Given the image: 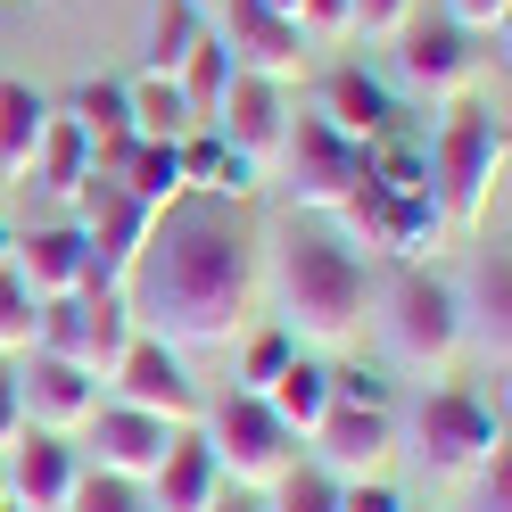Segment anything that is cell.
Returning <instances> with one entry per match:
<instances>
[{
	"mask_svg": "<svg viewBox=\"0 0 512 512\" xmlns=\"http://www.w3.org/2000/svg\"><path fill=\"white\" fill-rule=\"evenodd\" d=\"M124 306H133L141 339H166L174 356L190 347H232L256 306V240L240 207L223 199H174L149 223V240L124 273Z\"/></svg>",
	"mask_w": 512,
	"mask_h": 512,
	"instance_id": "obj_1",
	"label": "cell"
},
{
	"mask_svg": "<svg viewBox=\"0 0 512 512\" xmlns=\"http://www.w3.org/2000/svg\"><path fill=\"white\" fill-rule=\"evenodd\" d=\"M273 290H281V331H290L298 347H347L364 331V314H372L364 256L347 240H331V232H290L281 240Z\"/></svg>",
	"mask_w": 512,
	"mask_h": 512,
	"instance_id": "obj_2",
	"label": "cell"
},
{
	"mask_svg": "<svg viewBox=\"0 0 512 512\" xmlns=\"http://www.w3.org/2000/svg\"><path fill=\"white\" fill-rule=\"evenodd\" d=\"M496 182H504V116L479 100H455L430 141V199L446 207L455 232H479L496 207Z\"/></svg>",
	"mask_w": 512,
	"mask_h": 512,
	"instance_id": "obj_3",
	"label": "cell"
},
{
	"mask_svg": "<svg viewBox=\"0 0 512 512\" xmlns=\"http://www.w3.org/2000/svg\"><path fill=\"white\" fill-rule=\"evenodd\" d=\"M199 438H207V455L223 471V488H240V496H273L281 479L306 463V446L273 422L265 397H248V389H223L215 405H199Z\"/></svg>",
	"mask_w": 512,
	"mask_h": 512,
	"instance_id": "obj_4",
	"label": "cell"
},
{
	"mask_svg": "<svg viewBox=\"0 0 512 512\" xmlns=\"http://www.w3.org/2000/svg\"><path fill=\"white\" fill-rule=\"evenodd\" d=\"M380 331H389V356L405 372H446L463 356V298L455 281H438L430 265H405V281L389 290V306H380Z\"/></svg>",
	"mask_w": 512,
	"mask_h": 512,
	"instance_id": "obj_5",
	"label": "cell"
},
{
	"mask_svg": "<svg viewBox=\"0 0 512 512\" xmlns=\"http://www.w3.org/2000/svg\"><path fill=\"white\" fill-rule=\"evenodd\" d=\"M133 347V306H124V290H83L75 298H50L42 306V339H34V356H58V364H75V372H91L108 389V372H116V356Z\"/></svg>",
	"mask_w": 512,
	"mask_h": 512,
	"instance_id": "obj_6",
	"label": "cell"
},
{
	"mask_svg": "<svg viewBox=\"0 0 512 512\" xmlns=\"http://www.w3.org/2000/svg\"><path fill=\"white\" fill-rule=\"evenodd\" d=\"M405 438H413V455H422V471H438V479H479L488 455L504 446V413H488L471 389H430L422 405H413Z\"/></svg>",
	"mask_w": 512,
	"mask_h": 512,
	"instance_id": "obj_7",
	"label": "cell"
},
{
	"mask_svg": "<svg viewBox=\"0 0 512 512\" xmlns=\"http://www.w3.org/2000/svg\"><path fill=\"white\" fill-rule=\"evenodd\" d=\"M273 174L290 182V199H298V207H314V215H339V199L364 182V149H356V141H339V133H331V124L314 116V108H298Z\"/></svg>",
	"mask_w": 512,
	"mask_h": 512,
	"instance_id": "obj_8",
	"label": "cell"
},
{
	"mask_svg": "<svg viewBox=\"0 0 512 512\" xmlns=\"http://www.w3.org/2000/svg\"><path fill=\"white\" fill-rule=\"evenodd\" d=\"M397 413H380V405H339L331 397V413L314 422V438H306V463L314 471H331L339 488L347 479H389V463H397Z\"/></svg>",
	"mask_w": 512,
	"mask_h": 512,
	"instance_id": "obj_9",
	"label": "cell"
},
{
	"mask_svg": "<svg viewBox=\"0 0 512 512\" xmlns=\"http://www.w3.org/2000/svg\"><path fill=\"white\" fill-rule=\"evenodd\" d=\"M108 389H116V405L157 413V422H174V430L199 422V380L182 372V356H174L166 339H141V331H133V347H124L116 372H108Z\"/></svg>",
	"mask_w": 512,
	"mask_h": 512,
	"instance_id": "obj_10",
	"label": "cell"
},
{
	"mask_svg": "<svg viewBox=\"0 0 512 512\" xmlns=\"http://www.w3.org/2000/svg\"><path fill=\"white\" fill-rule=\"evenodd\" d=\"M290 116H298V100L281 83L232 75V91H223V108H215V133H223L232 157H248L256 174H273L281 166V141H290Z\"/></svg>",
	"mask_w": 512,
	"mask_h": 512,
	"instance_id": "obj_11",
	"label": "cell"
},
{
	"mask_svg": "<svg viewBox=\"0 0 512 512\" xmlns=\"http://www.w3.org/2000/svg\"><path fill=\"white\" fill-rule=\"evenodd\" d=\"M397 75L422 91V100L455 108V100L479 91V50H471L463 25H405L397 34Z\"/></svg>",
	"mask_w": 512,
	"mask_h": 512,
	"instance_id": "obj_12",
	"label": "cell"
},
{
	"mask_svg": "<svg viewBox=\"0 0 512 512\" xmlns=\"http://www.w3.org/2000/svg\"><path fill=\"white\" fill-rule=\"evenodd\" d=\"M174 438H182L174 422H157V413H133V405H100V413H91V430H83L91 471L133 479V488H149V479H157V463H166V446H174Z\"/></svg>",
	"mask_w": 512,
	"mask_h": 512,
	"instance_id": "obj_13",
	"label": "cell"
},
{
	"mask_svg": "<svg viewBox=\"0 0 512 512\" xmlns=\"http://www.w3.org/2000/svg\"><path fill=\"white\" fill-rule=\"evenodd\" d=\"M215 9H232V25H223V50H232V75H256V83H281L290 91L306 75V42L290 17H265L256 0H215Z\"/></svg>",
	"mask_w": 512,
	"mask_h": 512,
	"instance_id": "obj_14",
	"label": "cell"
},
{
	"mask_svg": "<svg viewBox=\"0 0 512 512\" xmlns=\"http://www.w3.org/2000/svg\"><path fill=\"white\" fill-rule=\"evenodd\" d=\"M17 389H25V430H42V438H83L91 413H100V380L58 356H25Z\"/></svg>",
	"mask_w": 512,
	"mask_h": 512,
	"instance_id": "obj_15",
	"label": "cell"
},
{
	"mask_svg": "<svg viewBox=\"0 0 512 512\" xmlns=\"http://www.w3.org/2000/svg\"><path fill=\"white\" fill-rule=\"evenodd\" d=\"M75 438H42V430H25L9 446V471H0V496H9V512H67L75 496Z\"/></svg>",
	"mask_w": 512,
	"mask_h": 512,
	"instance_id": "obj_16",
	"label": "cell"
},
{
	"mask_svg": "<svg viewBox=\"0 0 512 512\" xmlns=\"http://www.w3.org/2000/svg\"><path fill=\"white\" fill-rule=\"evenodd\" d=\"M0 265H9L25 290L50 306V298H75L83 281H91V248H83L75 223H34V232L9 240V256H0Z\"/></svg>",
	"mask_w": 512,
	"mask_h": 512,
	"instance_id": "obj_17",
	"label": "cell"
},
{
	"mask_svg": "<svg viewBox=\"0 0 512 512\" xmlns=\"http://www.w3.org/2000/svg\"><path fill=\"white\" fill-rule=\"evenodd\" d=\"M455 298H463V347H479V356L504 372L512 364V265H504V248L479 256L471 290H455Z\"/></svg>",
	"mask_w": 512,
	"mask_h": 512,
	"instance_id": "obj_18",
	"label": "cell"
},
{
	"mask_svg": "<svg viewBox=\"0 0 512 512\" xmlns=\"http://www.w3.org/2000/svg\"><path fill=\"white\" fill-rule=\"evenodd\" d=\"M314 116H323L339 141L364 149L372 133H389V124H397V100H389L364 67H331V75H323V108H314Z\"/></svg>",
	"mask_w": 512,
	"mask_h": 512,
	"instance_id": "obj_19",
	"label": "cell"
},
{
	"mask_svg": "<svg viewBox=\"0 0 512 512\" xmlns=\"http://www.w3.org/2000/svg\"><path fill=\"white\" fill-rule=\"evenodd\" d=\"M215 496H223V471L207 455V438L182 430L166 446V463H157V479H149V512H207Z\"/></svg>",
	"mask_w": 512,
	"mask_h": 512,
	"instance_id": "obj_20",
	"label": "cell"
},
{
	"mask_svg": "<svg viewBox=\"0 0 512 512\" xmlns=\"http://www.w3.org/2000/svg\"><path fill=\"white\" fill-rule=\"evenodd\" d=\"M50 133V100L34 83H0V190L34 182V149Z\"/></svg>",
	"mask_w": 512,
	"mask_h": 512,
	"instance_id": "obj_21",
	"label": "cell"
},
{
	"mask_svg": "<svg viewBox=\"0 0 512 512\" xmlns=\"http://www.w3.org/2000/svg\"><path fill=\"white\" fill-rule=\"evenodd\" d=\"M265 405H273V422H281V430H290V438L306 446V438H314V422L331 413V364H323V356H306V347H298V356L281 364V380L265 389Z\"/></svg>",
	"mask_w": 512,
	"mask_h": 512,
	"instance_id": "obj_22",
	"label": "cell"
},
{
	"mask_svg": "<svg viewBox=\"0 0 512 512\" xmlns=\"http://www.w3.org/2000/svg\"><path fill=\"white\" fill-rule=\"evenodd\" d=\"M116 190H124L133 207H149V215H166L174 199H190V182H182V141H141L133 157H124Z\"/></svg>",
	"mask_w": 512,
	"mask_h": 512,
	"instance_id": "obj_23",
	"label": "cell"
},
{
	"mask_svg": "<svg viewBox=\"0 0 512 512\" xmlns=\"http://www.w3.org/2000/svg\"><path fill=\"white\" fill-rule=\"evenodd\" d=\"M174 91H182L190 124H199V133H215V108H223V91H232V50H223V34H199V42H190Z\"/></svg>",
	"mask_w": 512,
	"mask_h": 512,
	"instance_id": "obj_24",
	"label": "cell"
},
{
	"mask_svg": "<svg viewBox=\"0 0 512 512\" xmlns=\"http://www.w3.org/2000/svg\"><path fill=\"white\" fill-rule=\"evenodd\" d=\"M83 174H91V141H83V124L50 108V133H42V149H34V190H50V199H75Z\"/></svg>",
	"mask_w": 512,
	"mask_h": 512,
	"instance_id": "obj_25",
	"label": "cell"
},
{
	"mask_svg": "<svg viewBox=\"0 0 512 512\" xmlns=\"http://www.w3.org/2000/svg\"><path fill=\"white\" fill-rule=\"evenodd\" d=\"M124 116H133V141H190V133H199L190 108H182V91L166 75H133V83H124Z\"/></svg>",
	"mask_w": 512,
	"mask_h": 512,
	"instance_id": "obj_26",
	"label": "cell"
},
{
	"mask_svg": "<svg viewBox=\"0 0 512 512\" xmlns=\"http://www.w3.org/2000/svg\"><path fill=\"white\" fill-rule=\"evenodd\" d=\"M446 232H455V223H446V207L430 199V190H422V199H397V232H389V256H397V265H430V256L446 248Z\"/></svg>",
	"mask_w": 512,
	"mask_h": 512,
	"instance_id": "obj_27",
	"label": "cell"
},
{
	"mask_svg": "<svg viewBox=\"0 0 512 512\" xmlns=\"http://www.w3.org/2000/svg\"><path fill=\"white\" fill-rule=\"evenodd\" d=\"M199 34H207V25H199L190 0H157V17H149V67H141V75H166V83H174Z\"/></svg>",
	"mask_w": 512,
	"mask_h": 512,
	"instance_id": "obj_28",
	"label": "cell"
},
{
	"mask_svg": "<svg viewBox=\"0 0 512 512\" xmlns=\"http://www.w3.org/2000/svg\"><path fill=\"white\" fill-rule=\"evenodd\" d=\"M34 339H42V298L25 290V281L0 265V364H17V356H34Z\"/></svg>",
	"mask_w": 512,
	"mask_h": 512,
	"instance_id": "obj_29",
	"label": "cell"
},
{
	"mask_svg": "<svg viewBox=\"0 0 512 512\" xmlns=\"http://www.w3.org/2000/svg\"><path fill=\"white\" fill-rule=\"evenodd\" d=\"M290 356H298V339L281 331V323H273V331H256V339H248V356H240V389H248V397H265Z\"/></svg>",
	"mask_w": 512,
	"mask_h": 512,
	"instance_id": "obj_30",
	"label": "cell"
},
{
	"mask_svg": "<svg viewBox=\"0 0 512 512\" xmlns=\"http://www.w3.org/2000/svg\"><path fill=\"white\" fill-rule=\"evenodd\" d=\"M265 512H339V479H331V471H314V463H298V471L273 488Z\"/></svg>",
	"mask_w": 512,
	"mask_h": 512,
	"instance_id": "obj_31",
	"label": "cell"
},
{
	"mask_svg": "<svg viewBox=\"0 0 512 512\" xmlns=\"http://www.w3.org/2000/svg\"><path fill=\"white\" fill-rule=\"evenodd\" d=\"M67 512H149V488H133V479H108V471H83Z\"/></svg>",
	"mask_w": 512,
	"mask_h": 512,
	"instance_id": "obj_32",
	"label": "cell"
},
{
	"mask_svg": "<svg viewBox=\"0 0 512 512\" xmlns=\"http://www.w3.org/2000/svg\"><path fill=\"white\" fill-rule=\"evenodd\" d=\"M413 25V0H347V34H364V42H397Z\"/></svg>",
	"mask_w": 512,
	"mask_h": 512,
	"instance_id": "obj_33",
	"label": "cell"
},
{
	"mask_svg": "<svg viewBox=\"0 0 512 512\" xmlns=\"http://www.w3.org/2000/svg\"><path fill=\"white\" fill-rule=\"evenodd\" d=\"M298 42H306V50L356 42V34H347V0H298Z\"/></svg>",
	"mask_w": 512,
	"mask_h": 512,
	"instance_id": "obj_34",
	"label": "cell"
},
{
	"mask_svg": "<svg viewBox=\"0 0 512 512\" xmlns=\"http://www.w3.org/2000/svg\"><path fill=\"white\" fill-rule=\"evenodd\" d=\"M446 25H463L471 42H504V25H512V0H446Z\"/></svg>",
	"mask_w": 512,
	"mask_h": 512,
	"instance_id": "obj_35",
	"label": "cell"
},
{
	"mask_svg": "<svg viewBox=\"0 0 512 512\" xmlns=\"http://www.w3.org/2000/svg\"><path fill=\"white\" fill-rule=\"evenodd\" d=\"M331 397H339V405H380V413H389V372L339 364V372H331Z\"/></svg>",
	"mask_w": 512,
	"mask_h": 512,
	"instance_id": "obj_36",
	"label": "cell"
},
{
	"mask_svg": "<svg viewBox=\"0 0 512 512\" xmlns=\"http://www.w3.org/2000/svg\"><path fill=\"white\" fill-rule=\"evenodd\" d=\"M339 512H405V496L389 488V479H347V488H339Z\"/></svg>",
	"mask_w": 512,
	"mask_h": 512,
	"instance_id": "obj_37",
	"label": "cell"
},
{
	"mask_svg": "<svg viewBox=\"0 0 512 512\" xmlns=\"http://www.w3.org/2000/svg\"><path fill=\"white\" fill-rule=\"evenodd\" d=\"M25 438V389H17V364H0V455Z\"/></svg>",
	"mask_w": 512,
	"mask_h": 512,
	"instance_id": "obj_38",
	"label": "cell"
},
{
	"mask_svg": "<svg viewBox=\"0 0 512 512\" xmlns=\"http://www.w3.org/2000/svg\"><path fill=\"white\" fill-rule=\"evenodd\" d=\"M479 512H512V455L496 446L488 471H479Z\"/></svg>",
	"mask_w": 512,
	"mask_h": 512,
	"instance_id": "obj_39",
	"label": "cell"
},
{
	"mask_svg": "<svg viewBox=\"0 0 512 512\" xmlns=\"http://www.w3.org/2000/svg\"><path fill=\"white\" fill-rule=\"evenodd\" d=\"M207 512H265V504H256V496H240V488H223V496H215Z\"/></svg>",
	"mask_w": 512,
	"mask_h": 512,
	"instance_id": "obj_40",
	"label": "cell"
},
{
	"mask_svg": "<svg viewBox=\"0 0 512 512\" xmlns=\"http://www.w3.org/2000/svg\"><path fill=\"white\" fill-rule=\"evenodd\" d=\"M256 9H265V17H290V25H298V0H256Z\"/></svg>",
	"mask_w": 512,
	"mask_h": 512,
	"instance_id": "obj_41",
	"label": "cell"
},
{
	"mask_svg": "<svg viewBox=\"0 0 512 512\" xmlns=\"http://www.w3.org/2000/svg\"><path fill=\"white\" fill-rule=\"evenodd\" d=\"M190 9H215V0H190Z\"/></svg>",
	"mask_w": 512,
	"mask_h": 512,
	"instance_id": "obj_42",
	"label": "cell"
},
{
	"mask_svg": "<svg viewBox=\"0 0 512 512\" xmlns=\"http://www.w3.org/2000/svg\"><path fill=\"white\" fill-rule=\"evenodd\" d=\"M0 256H9V232H0Z\"/></svg>",
	"mask_w": 512,
	"mask_h": 512,
	"instance_id": "obj_43",
	"label": "cell"
},
{
	"mask_svg": "<svg viewBox=\"0 0 512 512\" xmlns=\"http://www.w3.org/2000/svg\"><path fill=\"white\" fill-rule=\"evenodd\" d=\"M0 504H9V496H0Z\"/></svg>",
	"mask_w": 512,
	"mask_h": 512,
	"instance_id": "obj_44",
	"label": "cell"
},
{
	"mask_svg": "<svg viewBox=\"0 0 512 512\" xmlns=\"http://www.w3.org/2000/svg\"><path fill=\"white\" fill-rule=\"evenodd\" d=\"M0 512H9V504H0Z\"/></svg>",
	"mask_w": 512,
	"mask_h": 512,
	"instance_id": "obj_45",
	"label": "cell"
},
{
	"mask_svg": "<svg viewBox=\"0 0 512 512\" xmlns=\"http://www.w3.org/2000/svg\"><path fill=\"white\" fill-rule=\"evenodd\" d=\"M405 512H413V504H405Z\"/></svg>",
	"mask_w": 512,
	"mask_h": 512,
	"instance_id": "obj_46",
	"label": "cell"
}]
</instances>
